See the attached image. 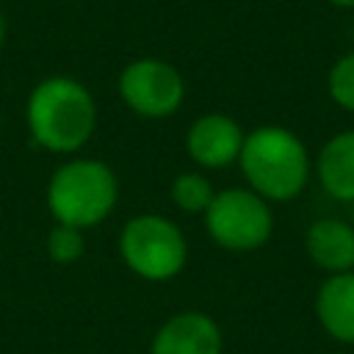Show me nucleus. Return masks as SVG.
<instances>
[{"label":"nucleus","instance_id":"17","mask_svg":"<svg viewBox=\"0 0 354 354\" xmlns=\"http://www.w3.org/2000/svg\"><path fill=\"white\" fill-rule=\"evenodd\" d=\"M0 133H3V122H0Z\"/></svg>","mask_w":354,"mask_h":354},{"label":"nucleus","instance_id":"6","mask_svg":"<svg viewBox=\"0 0 354 354\" xmlns=\"http://www.w3.org/2000/svg\"><path fill=\"white\" fill-rule=\"evenodd\" d=\"M116 86L122 102L144 119H169L185 100V80L180 69L155 55L124 64Z\"/></svg>","mask_w":354,"mask_h":354},{"label":"nucleus","instance_id":"8","mask_svg":"<svg viewBox=\"0 0 354 354\" xmlns=\"http://www.w3.org/2000/svg\"><path fill=\"white\" fill-rule=\"evenodd\" d=\"M224 332L202 310H180L152 335L149 354H221Z\"/></svg>","mask_w":354,"mask_h":354},{"label":"nucleus","instance_id":"1","mask_svg":"<svg viewBox=\"0 0 354 354\" xmlns=\"http://www.w3.org/2000/svg\"><path fill=\"white\" fill-rule=\"evenodd\" d=\"M25 122L30 138L55 155L80 152L97 130L94 94L69 75H50L39 80L25 102Z\"/></svg>","mask_w":354,"mask_h":354},{"label":"nucleus","instance_id":"16","mask_svg":"<svg viewBox=\"0 0 354 354\" xmlns=\"http://www.w3.org/2000/svg\"><path fill=\"white\" fill-rule=\"evenodd\" d=\"M3 44H6V17L0 11V50H3Z\"/></svg>","mask_w":354,"mask_h":354},{"label":"nucleus","instance_id":"12","mask_svg":"<svg viewBox=\"0 0 354 354\" xmlns=\"http://www.w3.org/2000/svg\"><path fill=\"white\" fill-rule=\"evenodd\" d=\"M169 196H171V202H174L177 210L196 216V213H205V210H207V205H210L213 196H216V188H213V183L205 177L202 169H191V171H180V174L171 180Z\"/></svg>","mask_w":354,"mask_h":354},{"label":"nucleus","instance_id":"7","mask_svg":"<svg viewBox=\"0 0 354 354\" xmlns=\"http://www.w3.org/2000/svg\"><path fill=\"white\" fill-rule=\"evenodd\" d=\"M243 127L218 111L196 116L185 130V152L199 169H227L238 163L243 149Z\"/></svg>","mask_w":354,"mask_h":354},{"label":"nucleus","instance_id":"13","mask_svg":"<svg viewBox=\"0 0 354 354\" xmlns=\"http://www.w3.org/2000/svg\"><path fill=\"white\" fill-rule=\"evenodd\" d=\"M86 230L69 227V224H55L47 232V254L58 266H72L86 254Z\"/></svg>","mask_w":354,"mask_h":354},{"label":"nucleus","instance_id":"9","mask_svg":"<svg viewBox=\"0 0 354 354\" xmlns=\"http://www.w3.org/2000/svg\"><path fill=\"white\" fill-rule=\"evenodd\" d=\"M304 252L326 277L354 271V224L337 216L315 218L304 232Z\"/></svg>","mask_w":354,"mask_h":354},{"label":"nucleus","instance_id":"3","mask_svg":"<svg viewBox=\"0 0 354 354\" xmlns=\"http://www.w3.org/2000/svg\"><path fill=\"white\" fill-rule=\"evenodd\" d=\"M44 202L55 224L100 227L119 202V177L100 158H66L47 180Z\"/></svg>","mask_w":354,"mask_h":354},{"label":"nucleus","instance_id":"5","mask_svg":"<svg viewBox=\"0 0 354 354\" xmlns=\"http://www.w3.org/2000/svg\"><path fill=\"white\" fill-rule=\"evenodd\" d=\"M205 230L210 241L227 252H254L271 241L274 213L252 188H221L207 205Z\"/></svg>","mask_w":354,"mask_h":354},{"label":"nucleus","instance_id":"14","mask_svg":"<svg viewBox=\"0 0 354 354\" xmlns=\"http://www.w3.org/2000/svg\"><path fill=\"white\" fill-rule=\"evenodd\" d=\"M326 91L335 105L354 113V50L340 55L332 64V69L326 75Z\"/></svg>","mask_w":354,"mask_h":354},{"label":"nucleus","instance_id":"18","mask_svg":"<svg viewBox=\"0 0 354 354\" xmlns=\"http://www.w3.org/2000/svg\"><path fill=\"white\" fill-rule=\"evenodd\" d=\"M351 207H354V205H351Z\"/></svg>","mask_w":354,"mask_h":354},{"label":"nucleus","instance_id":"10","mask_svg":"<svg viewBox=\"0 0 354 354\" xmlns=\"http://www.w3.org/2000/svg\"><path fill=\"white\" fill-rule=\"evenodd\" d=\"M315 318L332 340L354 346V271L329 274L318 285Z\"/></svg>","mask_w":354,"mask_h":354},{"label":"nucleus","instance_id":"15","mask_svg":"<svg viewBox=\"0 0 354 354\" xmlns=\"http://www.w3.org/2000/svg\"><path fill=\"white\" fill-rule=\"evenodd\" d=\"M326 3H332L337 8H354V0H326Z\"/></svg>","mask_w":354,"mask_h":354},{"label":"nucleus","instance_id":"2","mask_svg":"<svg viewBox=\"0 0 354 354\" xmlns=\"http://www.w3.org/2000/svg\"><path fill=\"white\" fill-rule=\"evenodd\" d=\"M246 188L266 202L296 199L313 174V160L304 141L282 124H260L246 133L238 158Z\"/></svg>","mask_w":354,"mask_h":354},{"label":"nucleus","instance_id":"11","mask_svg":"<svg viewBox=\"0 0 354 354\" xmlns=\"http://www.w3.org/2000/svg\"><path fill=\"white\" fill-rule=\"evenodd\" d=\"M313 171L332 199L354 205V130L335 133L315 155Z\"/></svg>","mask_w":354,"mask_h":354},{"label":"nucleus","instance_id":"4","mask_svg":"<svg viewBox=\"0 0 354 354\" xmlns=\"http://www.w3.org/2000/svg\"><path fill=\"white\" fill-rule=\"evenodd\" d=\"M122 263L147 282H169L188 263L185 232L160 213H138L119 232Z\"/></svg>","mask_w":354,"mask_h":354}]
</instances>
